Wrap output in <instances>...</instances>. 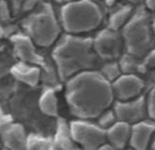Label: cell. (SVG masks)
I'll list each match as a JSON object with an SVG mask.
<instances>
[{"label":"cell","instance_id":"1","mask_svg":"<svg viewBox=\"0 0 155 150\" xmlns=\"http://www.w3.org/2000/svg\"><path fill=\"white\" fill-rule=\"evenodd\" d=\"M112 84L100 71L85 70L68 79L66 100L71 114L81 119H97L114 101Z\"/></svg>","mask_w":155,"mask_h":150},{"label":"cell","instance_id":"2","mask_svg":"<svg viewBox=\"0 0 155 150\" xmlns=\"http://www.w3.org/2000/svg\"><path fill=\"white\" fill-rule=\"evenodd\" d=\"M53 57L59 75L68 80L79 72L93 69L98 56L94 52L93 40L68 34L56 45Z\"/></svg>","mask_w":155,"mask_h":150},{"label":"cell","instance_id":"3","mask_svg":"<svg viewBox=\"0 0 155 150\" xmlns=\"http://www.w3.org/2000/svg\"><path fill=\"white\" fill-rule=\"evenodd\" d=\"M102 21V11L92 0H76L64 4L61 22L68 34L79 35L97 28Z\"/></svg>","mask_w":155,"mask_h":150},{"label":"cell","instance_id":"4","mask_svg":"<svg viewBox=\"0 0 155 150\" xmlns=\"http://www.w3.org/2000/svg\"><path fill=\"white\" fill-rule=\"evenodd\" d=\"M152 24L146 11L139 9L122 27V41L131 56L143 58L151 49L153 42Z\"/></svg>","mask_w":155,"mask_h":150},{"label":"cell","instance_id":"5","mask_svg":"<svg viewBox=\"0 0 155 150\" xmlns=\"http://www.w3.org/2000/svg\"><path fill=\"white\" fill-rule=\"evenodd\" d=\"M26 27L28 37L40 46L51 45L60 34V26L49 10L42 11L31 17Z\"/></svg>","mask_w":155,"mask_h":150},{"label":"cell","instance_id":"6","mask_svg":"<svg viewBox=\"0 0 155 150\" xmlns=\"http://www.w3.org/2000/svg\"><path fill=\"white\" fill-rule=\"evenodd\" d=\"M69 130L74 142L85 149H97L106 142V130L88 119L71 122Z\"/></svg>","mask_w":155,"mask_h":150},{"label":"cell","instance_id":"7","mask_svg":"<svg viewBox=\"0 0 155 150\" xmlns=\"http://www.w3.org/2000/svg\"><path fill=\"white\" fill-rule=\"evenodd\" d=\"M122 37L117 30L107 29L101 31L93 40V45L97 55L104 60L113 61L120 55L122 47Z\"/></svg>","mask_w":155,"mask_h":150},{"label":"cell","instance_id":"8","mask_svg":"<svg viewBox=\"0 0 155 150\" xmlns=\"http://www.w3.org/2000/svg\"><path fill=\"white\" fill-rule=\"evenodd\" d=\"M112 84L114 97L119 101H124L136 98L142 95L145 88V82L136 74H120Z\"/></svg>","mask_w":155,"mask_h":150},{"label":"cell","instance_id":"9","mask_svg":"<svg viewBox=\"0 0 155 150\" xmlns=\"http://www.w3.org/2000/svg\"><path fill=\"white\" fill-rule=\"evenodd\" d=\"M113 110L117 120L124 121L132 125L138 121L143 120L147 115L146 97L140 95L129 100H117Z\"/></svg>","mask_w":155,"mask_h":150},{"label":"cell","instance_id":"10","mask_svg":"<svg viewBox=\"0 0 155 150\" xmlns=\"http://www.w3.org/2000/svg\"><path fill=\"white\" fill-rule=\"evenodd\" d=\"M155 132V123L152 120H140L131 125L129 143L134 149H146L149 145Z\"/></svg>","mask_w":155,"mask_h":150},{"label":"cell","instance_id":"11","mask_svg":"<svg viewBox=\"0 0 155 150\" xmlns=\"http://www.w3.org/2000/svg\"><path fill=\"white\" fill-rule=\"evenodd\" d=\"M131 125L129 123L117 120L106 129V142L114 149H121L129 142Z\"/></svg>","mask_w":155,"mask_h":150},{"label":"cell","instance_id":"12","mask_svg":"<svg viewBox=\"0 0 155 150\" xmlns=\"http://www.w3.org/2000/svg\"><path fill=\"white\" fill-rule=\"evenodd\" d=\"M15 50L22 62L28 64H40L41 59L36 53L34 41L28 36L18 35L13 39Z\"/></svg>","mask_w":155,"mask_h":150},{"label":"cell","instance_id":"13","mask_svg":"<svg viewBox=\"0 0 155 150\" xmlns=\"http://www.w3.org/2000/svg\"><path fill=\"white\" fill-rule=\"evenodd\" d=\"M3 143L10 149H24L27 146V137L22 126L12 124L2 134Z\"/></svg>","mask_w":155,"mask_h":150},{"label":"cell","instance_id":"14","mask_svg":"<svg viewBox=\"0 0 155 150\" xmlns=\"http://www.w3.org/2000/svg\"><path fill=\"white\" fill-rule=\"evenodd\" d=\"M12 72L18 80L30 86L37 85L40 80V69L25 62L14 66Z\"/></svg>","mask_w":155,"mask_h":150},{"label":"cell","instance_id":"15","mask_svg":"<svg viewBox=\"0 0 155 150\" xmlns=\"http://www.w3.org/2000/svg\"><path fill=\"white\" fill-rule=\"evenodd\" d=\"M53 142V149H74L78 148L72 140L69 125L65 119H60L57 125V131Z\"/></svg>","mask_w":155,"mask_h":150},{"label":"cell","instance_id":"16","mask_svg":"<svg viewBox=\"0 0 155 150\" xmlns=\"http://www.w3.org/2000/svg\"><path fill=\"white\" fill-rule=\"evenodd\" d=\"M39 106L41 111L45 115L49 116H55L58 112V99L56 93L52 90H46L41 94L39 100Z\"/></svg>","mask_w":155,"mask_h":150},{"label":"cell","instance_id":"17","mask_svg":"<svg viewBox=\"0 0 155 150\" xmlns=\"http://www.w3.org/2000/svg\"><path fill=\"white\" fill-rule=\"evenodd\" d=\"M132 8L130 6H124L120 8L111 15L109 19V28L113 30H119L124 26L131 17Z\"/></svg>","mask_w":155,"mask_h":150},{"label":"cell","instance_id":"18","mask_svg":"<svg viewBox=\"0 0 155 150\" xmlns=\"http://www.w3.org/2000/svg\"><path fill=\"white\" fill-rule=\"evenodd\" d=\"M29 149H53V142L51 140L39 136L31 135L27 138V146Z\"/></svg>","mask_w":155,"mask_h":150},{"label":"cell","instance_id":"19","mask_svg":"<svg viewBox=\"0 0 155 150\" xmlns=\"http://www.w3.org/2000/svg\"><path fill=\"white\" fill-rule=\"evenodd\" d=\"M100 72L103 74V76L107 80H109L110 82H113L116 78H117L120 75L121 68L117 63L114 61H110L104 66V67Z\"/></svg>","mask_w":155,"mask_h":150},{"label":"cell","instance_id":"20","mask_svg":"<svg viewBox=\"0 0 155 150\" xmlns=\"http://www.w3.org/2000/svg\"><path fill=\"white\" fill-rule=\"evenodd\" d=\"M97 119H98V125L105 130L117 120L114 110H109V109L105 110L102 114H100Z\"/></svg>","mask_w":155,"mask_h":150},{"label":"cell","instance_id":"21","mask_svg":"<svg viewBox=\"0 0 155 150\" xmlns=\"http://www.w3.org/2000/svg\"><path fill=\"white\" fill-rule=\"evenodd\" d=\"M147 102V114L152 120H155V86L150 90L147 98H146Z\"/></svg>","mask_w":155,"mask_h":150},{"label":"cell","instance_id":"22","mask_svg":"<svg viewBox=\"0 0 155 150\" xmlns=\"http://www.w3.org/2000/svg\"><path fill=\"white\" fill-rule=\"evenodd\" d=\"M143 58V64H145V66L147 67L148 68L155 67V49H150Z\"/></svg>","mask_w":155,"mask_h":150},{"label":"cell","instance_id":"23","mask_svg":"<svg viewBox=\"0 0 155 150\" xmlns=\"http://www.w3.org/2000/svg\"><path fill=\"white\" fill-rule=\"evenodd\" d=\"M147 7L149 10H155V0H145Z\"/></svg>","mask_w":155,"mask_h":150},{"label":"cell","instance_id":"24","mask_svg":"<svg viewBox=\"0 0 155 150\" xmlns=\"http://www.w3.org/2000/svg\"><path fill=\"white\" fill-rule=\"evenodd\" d=\"M59 3H63V4H67V3H71L73 1H76V0H56Z\"/></svg>","mask_w":155,"mask_h":150},{"label":"cell","instance_id":"25","mask_svg":"<svg viewBox=\"0 0 155 150\" xmlns=\"http://www.w3.org/2000/svg\"><path fill=\"white\" fill-rule=\"evenodd\" d=\"M124 1L130 2V3H139V2L143 1V0H124Z\"/></svg>","mask_w":155,"mask_h":150},{"label":"cell","instance_id":"26","mask_svg":"<svg viewBox=\"0 0 155 150\" xmlns=\"http://www.w3.org/2000/svg\"><path fill=\"white\" fill-rule=\"evenodd\" d=\"M152 29H153V34H154V39H155V19L152 22Z\"/></svg>","mask_w":155,"mask_h":150},{"label":"cell","instance_id":"27","mask_svg":"<svg viewBox=\"0 0 155 150\" xmlns=\"http://www.w3.org/2000/svg\"><path fill=\"white\" fill-rule=\"evenodd\" d=\"M14 1H15V4H17V5H19L21 2H22V1H24V0H14Z\"/></svg>","mask_w":155,"mask_h":150},{"label":"cell","instance_id":"28","mask_svg":"<svg viewBox=\"0 0 155 150\" xmlns=\"http://www.w3.org/2000/svg\"><path fill=\"white\" fill-rule=\"evenodd\" d=\"M151 148L152 149H155V138H154V140H153V142L151 143Z\"/></svg>","mask_w":155,"mask_h":150}]
</instances>
